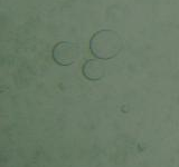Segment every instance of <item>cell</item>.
<instances>
[{
  "label": "cell",
  "mask_w": 179,
  "mask_h": 167,
  "mask_svg": "<svg viewBox=\"0 0 179 167\" xmlns=\"http://www.w3.org/2000/svg\"><path fill=\"white\" fill-rule=\"evenodd\" d=\"M81 57V47L75 42L63 41L53 49V59L58 65L70 66L75 64Z\"/></svg>",
  "instance_id": "cell-2"
},
{
  "label": "cell",
  "mask_w": 179,
  "mask_h": 167,
  "mask_svg": "<svg viewBox=\"0 0 179 167\" xmlns=\"http://www.w3.org/2000/svg\"><path fill=\"white\" fill-rule=\"evenodd\" d=\"M83 75L90 80H100L105 76V65L102 59L87 60L83 66Z\"/></svg>",
  "instance_id": "cell-3"
},
{
  "label": "cell",
  "mask_w": 179,
  "mask_h": 167,
  "mask_svg": "<svg viewBox=\"0 0 179 167\" xmlns=\"http://www.w3.org/2000/svg\"><path fill=\"white\" fill-rule=\"evenodd\" d=\"M90 48L99 59H111L118 56L122 49V39L117 31L100 30L92 37Z\"/></svg>",
  "instance_id": "cell-1"
}]
</instances>
